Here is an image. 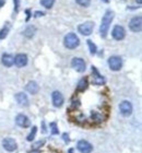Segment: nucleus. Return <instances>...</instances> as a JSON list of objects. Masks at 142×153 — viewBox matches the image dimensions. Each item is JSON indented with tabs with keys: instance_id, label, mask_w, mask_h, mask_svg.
I'll use <instances>...</instances> for the list:
<instances>
[{
	"instance_id": "nucleus-23",
	"label": "nucleus",
	"mask_w": 142,
	"mask_h": 153,
	"mask_svg": "<svg viewBox=\"0 0 142 153\" xmlns=\"http://www.w3.org/2000/svg\"><path fill=\"white\" fill-rule=\"evenodd\" d=\"M76 1L82 7H88L91 3V0H76Z\"/></svg>"
},
{
	"instance_id": "nucleus-30",
	"label": "nucleus",
	"mask_w": 142,
	"mask_h": 153,
	"mask_svg": "<svg viewBox=\"0 0 142 153\" xmlns=\"http://www.w3.org/2000/svg\"><path fill=\"white\" fill-rule=\"evenodd\" d=\"M31 153H39V152H38V151H36V150H34V151H32Z\"/></svg>"
},
{
	"instance_id": "nucleus-31",
	"label": "nucleus",
	"mask_w": 142,
	"mask_h": 153,
	"mask_svg": "<svg viewBox=\"0 0 142 153\" xmlns=\"http://www.w3.org/2000/svg\"><path fill=\"white\" fill-rule=\"evenodd\" d=\"M137 1H138V3H139V4H141V2H142V0H137Z\"/></svg>"
},
{
	"instance_id": "nucleus-26",
	"label": "nucleus",
	"mask_w": 142,
	"mask_h": 153,
	"mask_svg": "<svg viewBox=\"0 0 142 153\" xmlns=\"http://www.w3.org/2000/svg\"><path fill=\"white\" fill-rule=\"evenodd\" d=\"M44 144V141H38L37 143L34 144V149H37V148H39V146H43Z\"/></svg>"
},
{
	"instance_id": "nucleus-29",
	"label": "nucleus",
	"mask_w": 142,
	"mask_h": 153,
	"mask_svg": "<svg viewBox=\"0 0 142 153\" xmlns=\"http://www.w3.org/2000/svg\"><path fill=\"white\" fill-rule=\"evenodd\" d=\"M4 2H6V0H0V8L4 4Z\"/></svg>"
},
{
	"instance_id": "nucleus-2",
	"label": "nucleus",
	"mask_w": 142,
	"mask_h": 153,
	"mask_svg": "<svg viewBox=\"0 0 142 153\" xmlns=\"http://www.w3.org/2000/svg\"><path fill=\"white\" fill-rule=\"evenodd\" d=\"M63 42H65V46H66L67 48H69V49H74V48L78 47L80 44L79 37H78L74 33H69V34H67V35L65 36Z\"/></svg>"
},
{
	"instance_id": "nucleus-12",
	"label": "nucleus",
	"mask_w": 142,
	"mask_h": 153,
	"mask_svg": "<svg viewBox=\"0 0 142 153\" xmlns=\"http://www.w3.org/2000/svg\"><path fill=\"white\" fill-rule=\"evenodd\" d=\"M16 125H18V126H20V127H22V128H26V127H28V126L31 125V123H30V119L26 117L25 115H23V114H20V115H18V116H16Z\"/></svg>"
},
{
	"instance_id": "nucleus-19",
	"label": "nucleus",
	"mask_w": 142,
	"mask_h": 153,
	"mask_svg": "<svg viewBox=\"0 0 142 153\" xmlns=\"http://www.w3.org/2000/svg\"><path fill=\"white\" fill-rule=\"evenodd\" d=\"M36 32V29H35L34 26H28V29L24 31V35L26 37H32V36L34 35V33Z\"/></svg>"
},
{
	"instance_id": "nucleus-25",
	"label": "nucleus",
	"mask_w": 142,
	"mask_h": 153,
	"mask_svg": "<svg viewBox=\"0 0 142 153\" xmlns=\"http://www.w3.org/2000/svg\"><path fill=\"white\" fill-rule=\"evenodd\" d=\"M51 127L53 128V129H51V134H58V129H57V126H56V124H55V123H51Z\"/></svg>"
},
{
	"instance_id": "nucleus-24",
	"label": "nucleus",
	"mask_w": 142,
	"mask_h": 153,
	"mask_svg": "<svg viewBox=\"0 0 142 153\" xmlns=\"http://www.w3.org/2000/svg\"><path fill=\"white\" fill-rule=\"evenodd\" d=\"M8 31H9L8 27H4L3 30L0 31V39H2V38H4L7 35H8Z\"/></svg>"
},
{
	"instance_id": "nucleus-11",
	"label": "nucleus",
	"mask_w": 142,
	"mask_h": 153,
	"mask_svg": "<svg viewBox=\"0 0 142 153\" xmlns=\"http://www.w3.org/2000/svg\"><path fill=\"white\" fill-rule=\"evenodd\" d=\"M92 72H93V76H92V82H93V84H96V85H102V84H104L105 79L103 78V76H101L100 72L96 70V68L92 67Z\"/></svg>"
},
{
	"instance_id": "nucleus-16",
	"label": "nucleus",
	"mask_w": 142,
	"mask_h": 153,
	"mask_svg": "<svg viewBox=\"0 0 142 153\" xmlns=\"http://www.w3.org/2000/svg\"><path fill=\"white\" fill-rule=\"evenodd\" d=\"M38 90H39V86L36 82L34 81H31V82L28 83V85H26V91L28 93H31V94H36L38 92Z\"/></svg>"
},
{
	"instance_id": "nucleus-15",
	"label": "nucleus",
	"mask_w": 142,
	"mask_h": 153,
	"mask_svg": "<svg viewBox=\"0 0 142 153\" xmlns=\"http://www.w3.org/2000/svg\"><path fill=\"white\" fill-rule=\"evenodd\" d=\"M16 100L21 106H28V99L25 93H22V92L18 93L16 95Z\"/></svg>"
},
{
	"instance_id": "nucleus-22",
	"label": "nucleus",
	"mask_w": 142,
	"mask_h": 153,
	"mask_svg": "<svg viewBox=\"0 0 142 153\" xmlns=\"http://www.w3.org/2000/svg\"><path fill=\"white\" fill-rule=\"evenodd\" d=\"M36 131H37V128L36 127H33L32 128V131H31V134L28 136V141H32V140H34V138H35V134H36Z\"/></svg>"
},
{
	"instance_id": "nucleus-9",
	"label": "nucleus",
	"mask_w": 142,
	"mask_h": 153,
	"mask_svg": "<svg viewBox=\"0 0 142 153\" xmlns=\"http://www.w3.org/2000/svg\"><path fill=\"white\" fill-rule=\"evenodd\" d=\"M2 146L9 152H12V151L16 150V148H18V144H16V140L12 139V138H6V139H3Z\"/></svg>"
},
{
	"instance_id": "nucleus-18",
	"label": "nucleus",
	"mask_w": 142,
	"mask_h": 153,
	"mask_svg": "<svg viewBox=\"0 0 142 153\" xmlns=\"http://www.w3.org/2000/svg\"><path fill=\"white\" fill-rule=\"evenodd\" d=\"M88 79H86V78H83V79L80 80L79 83H78L77 91H78V92H84L85 90L88 89Z\"/></svg>"
},
{
	"instance_id": "nucleus-4",
	"label": "nucleus",
	"mask_w": 142,
	"mask_h": 153,
	"mask_svg": "<svg viewBox=\"0 0 142 153\" xmlns=\"http://www.w3.org/2000/svg\"><path fill=\"white\" fill-rule=\"evenodd\" d=\"M93 29H94V23L85 22V23H82V24H80L79 27H78V31H79V33H81L82 35L88 36L93 32Z\"/></svg>"
},
{
	"instance_id": "nucleus-7",
	"label": "nucleus",
	"mask_w": 142,
	"mask_h": 153,
	"mask_svg": "<svg viewBox=\"0 0 142 153\" xmlns=\"http://www.w3.org/2000/svg\"><path fill=\"white\" fill-rule=\"evenodd\" d=\"M119 111H120V114L123 115V116H130L131 113H132V105H131V103L128 102V101H123V102L120 103L119 105Z\"/></svg>"
},
{
	"instance_id": "nucleus-21",
	"label": "nucleus",
	"mask_w": 142,
	"mask_h": 153,
	"mask_svg": "<svg viewBox=\"0 0 142 153\" xmlns=\"http://www.w3.org/2000/svg\"><path fill=\"white\" fill-rule=\"evenodd\" d=\"M88 48H90V53H91L92 55L96 54V51H97V48H96V45H95L93 42L88 39Z\"/></svg>"
},
{
	"instance_id": "nucleus-8",
	"label": "nucleus",
	"mask_w": 142,
	"mask_h": 153,
	"mask_svg": "<svg viewBox=\"0 0 142 153\" xmlns=\"http://www.w3.org/2000/svg\"><path fill=\"white\" fill-rule=\"evenodd\" d=\"M112 35H113V37L115 38L116 41H121V39H123L125 36H126V31H125V29H123V26L116 25L113 29Z\"/></svg>"
},
{
	"instance_id": "nucleus-6",
	"label": "nucleus",
	"mask_w": 142,
	"mask_h": 153,
	"mask_svg": "<svg viewBox=\"0 0 142 153\" xmlns=\"http://www.w3.org/2000/svg\"><path fill=\"white\" fill-rule=\"evenodd\" d=\"M129 27L132 32H140L142 29V18L141 16H135L133 19H131L129 23Z\"/></svg>"
},
{
	"instance_id": "nucleus-20",
	"label": "nucleus",
	"mask_w": 142,
	"mask_h": 153,
	"mask_svg": "<svg viewBox=\"0 0 142 153\" xmlns=\"http://www.w3.org/2000/svg\"><path fill=\"white\" fill-rule=\"evenodd\" d=\"M55 0H41V4L47 9H51V7L54 6Z\"/></svg>"
},
{
	"instance_id": "nucleus-32",
	"label": "nucleus",
	"mask_w": 142,
	"mask_h": 153,
	"mask_svg": "<svg viewBox=\"0 0 142 153\" xmlns=\"http://www.w3.org/2000/svg\"><path fill=\"white\" fill-rule=\"evenodd\" d=\"M104 1H105V2H107V1H108V0H104Z\"/></svg>"
},
{
	"instance_id": "nucleus-27",
	"label": "nucleus",
	"mask_w": 142,
	"mask_h": 153,
	"mask_svg": "<svg viewBox=\"0 0 142 153\" xmlns=\"http://www.w3.org/2000/svg\"><path fill=\"white\" fill-rule=\"evenodd\" d=\"M62 137H63V140L67 141V142H69V139H68V134H63Z\"/></svg>"
},
{
	"instance_id": "nucleus-10",
	"label": "nucleus",
	"mask_w": 142,
	"mask_h": 153,
	"mask_svg": "<svg viewBox=\"0 0 142 153\" xmlns=\"http://www.w3.org/2000/svg\"><path fill=\"white\" fill-rule=\"evenodd\" d=\"M77 148L78 150L81 153H91L92 150H93V147H92L91 143H88V141L85 140H80L77 144Z\"/></svg>"
},
{
	"instance_id": "nucleus-5",
	"label": "nucleus",
	"mask_w": 142,
	"mask_h": 153,
	"mask_svg": "<svg viewBox=\"0 0 142 153\" xmlns=\"http://www.w3.org/2000/svg\"><path fill=\"white\" fill-rule=\"evenodd\" d=\"M71 66H72L73 69L76 71H78V72H84L85 69H86V68H85L86 66H85L84 60L78 57L73 58L72 61H71Z\"/></svg>"
},
{
	"instance_id": "nucleus-28",
	"label": "nucleus",
	"mask_w": 142,
	"mask_h": 153,
	"mask_svg": "<svg viewBox=\"0 0 142 153\" xmlns=\"http://www.w3.org/2000/svg\"><path fill=\"white\" fill-rule=\"evenodd\" d=\"M35 14H36V16H44V12H36Z\"/></svg>"
},
{
	"instance_id": "nucleus-3",
	"label": "nucleus",
	"mask_w": 142,
	"mask_h": 153,
	"mask_svg": "<svg viewBox=\"0 0 142 153\" xmlns=\"http://www.w3.org/2000/svg\"><path fill=\"white\" fill-rule=\"evenodd\" d=\"M108 66L113 71H118L123 67V60L118 56H112L108 59Z\"/></svg>"
},
{
	"instance_id": "nucleus-1",
	"label": "nucleus",
	"mask_w": 142,
	"mask_h": 153,
	"mask_svg": "<svg viewBox=\"0 0 142 153\" xmlns=\"http://www.w3.org/2000/svg\"><path fill=\"white\" fill-rule=\"evenodd\" d=\"M114 12L111 10H107L105 12L103 19H102V23L101 26H100V32H101L102 37H106L108 33V30H109V26H111V23L114 19Z\"/></svg>"
},
{
	"instance_id": "nucleus-13",
	"label": "nucleus",
	"mask_w": 142,
	"mask_h": 153,
	"mask_svg": "<svg viewBox=\"0 0 142 153\" xmlns=\"http://www.w3.org/2000/svg\"><path fill=\"white\" fill-rule=\"evenodd\" d=\"M14 64L20 68L26 66V64H28V56L25 54L16 55V58H14Z\"/></svg>"
},
{
	"instance_id": "nucleus-14",
	"label": "nucleus",
	"mask_w": 142,
	"mask_h": 153,
	"mask_svg": "<svg viewBox=\"0 0 142 153\" xmlns=\"http://www.w3.org/2000/svg\"><path fill=\"white\" fill-rule=\"evenodd\" d=\"M51 96H53V104H54V106H56V107H60V106L63 104V96L60 92L55 91Z\"/></svg>"
},
{
	"instance_id": "nucleus-17",
	"label": "nucleus",
	"mask_w": 142,
	"mask_h": 153,
	"mask_svg": "<svg viewBox=\"0 0 142 153\" xmlns=\"http://www.w3.org/2000/svg\"><path fill=\"white\" fill-rule=\"evenodd\" d=\"M2 64L6 66V67H11L13 64H14V58L9 54H4L2 56Z\"/></svg>"
}]
</instances>
